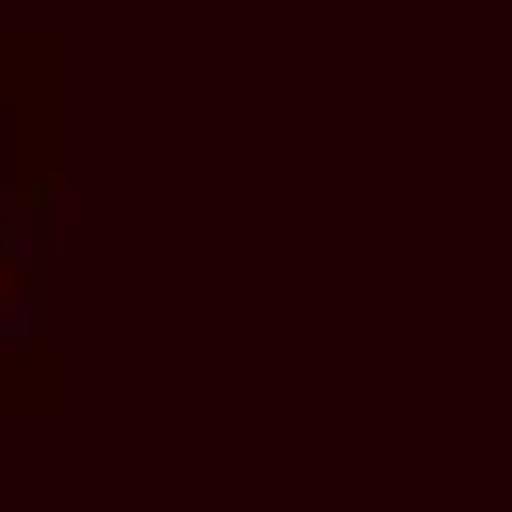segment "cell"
Listing matches in <instances>:
<instances>
[{"label": "cell", "mask_w": 512, "mask_h": 512, "mask_svg": "<svg viewBox=\"0 0 512 512\" xmlns=\"http://www.w3.org/2000/svg\"><path fill=\"white\" fill-rule=\"evenodd\" d=\"M0 188H69V52L0 18Z\"/></svg>", "instance_id": "2"}, {"label": "cell", "mask_w": 512, "mask_h": 512, "mask_svg": "<svg viewBox=\"0 0 512 512\" xmlns=\"http://www.w3.org/2000/svg\"><path fill=\"white\" fill-rule=\"evenodd\" d=\"M52 256H69V188H0V427H52V410H69Z\"/></svg>", "instance_id": "1"}]
</instances>
